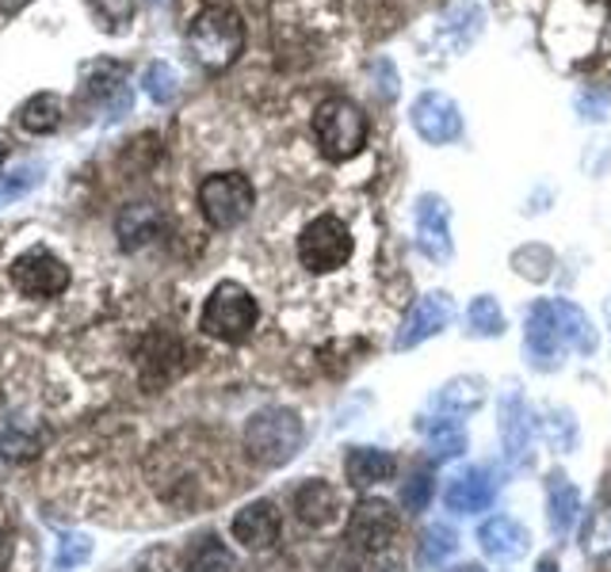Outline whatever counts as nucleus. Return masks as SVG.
<instances>
[{"mask_svg":"<svg viewBox=\"0 0 611 572\" xmlns=\"http://www.w3.org/2000/svg\"><path fill=\"white\" fill-rule=\"evenodd\" d=\"M306 443V428H302V417L294 409H260L249 417L245 424V454L264 470H279L302 451Z\"/></svg>","mask_w":611,"mask_h":572,"instance_id":"f257e3e1","label":"nucleus"},{"mask_svg":"<svg viewBox=\"0 0 611 572\" xmlns=\"http://www.w3.org/2000/svg\"><path fill=\"white\" fill-rule=\"evenodd\" d=\"M187 43H192V54L203 69L222 73L245 50V20L229 4H206L187 23Z\"/></svg>","mask_w":611,"mask_h":572,"instance_id":"f03ea898","label":"nucleus"},{"mask_svg":"<svg viewBox=\"0 0 611 572\" xmlns=\"http://www.w3.org/2000/svg\"><path fill=\"white\" fill-rule=\"evenodd\" d=\"M313 138H318V149L325 161L344 164L367 145V115L352 99L329 96L313 111Z\"/></svg>","mask_w":611,"mask_h":572,"instance_id":"7ed1b4c3","label":"nucleus"},{"mask_svg":"<svg viewBox=\"0 0 611 572\" xmlns=\"http://www.w3.org/2000/svg\"><path fill=\"white\" fill-rule=\"evenodd\" d=\"M256 321H260V305H256V298L242 283H234V279L214 287L200 313V328L206 336L222 339V344H242V339H249Z\"/></svg>","mask_w":611,"mask_h":572,"instance_id":"20e7f679","label":"nucleus"},{"mask_svg":"<svg viewBox=\"0 0 611 572\" xmlns=\"http://www.w3.org/2000/svg\"><path fill=\"white\" fill-rule=\"evenodd\" d=\"M200 214L211 229H237L256 206V187L245 172H214L200 184Z\"/></svg>","mask_w":611,"mask_h":572,"instance_id":"39448f33","label":"nucleus"},{"mask_svg":"<svg viewBox=\"0 0 611 572\" xmlns=\"http://www.w3.org/2000/svg\"><path fill=\"white\" fill-rule=\"evenodd\" d=\"M352 252H356V240H352V229L336 214H318L313 222H306V229L299 234V263L313 276L341 271L352 260Z\"/></svg>","mask_w":611,"mask_h":572,"instance_id":"423d86ee","label":"nucleus"},{"mask_svg":"<svg viewBox=\"0 0 611 572\" xmlns=\"http://www.w3.org/2000/svg\"><path fill=\"white\" fill-rule=\"evenodd\" d=\"M497 431H501V451H505L508 466L524 470L532 462V446H535V431H539V417L527 404L519 381H508L501 389L497 401Z\"/></svg>","mask_w":611,"mask_h":572,"instance_id":"0eeeda50","label":"nucleus"},{"mask_svg":"<svg viewBox=\"0 0 611 572\" xmlns=\"http://www.w3.org/2000/svg\"><path fill=\"white\" fill-rule=\"evenodd\" d=\"M566 355H569V347L558 333L550 298L527 305V317H524V359H527V367L550 375V370H558L561 363H566Z\"/></svg>","mask_w":611,"mask_h":572,"instance_id":"6e6552de","label":"nucleus"},{"mask_svg":"<svg viewBox=\"0 0 611 572\" xmlns=\"http://www.w3.org/2000/svg\"><path fill=\"white\" fill-rule=\"evenodd\" d=\"M8 279L23 298H57L62 290H69V268L65 260H57L51 248H28L12 260Z\"/></svg>","mask_w":611,"mask_h":572,"instance_id":"1a4fd4ad","label":"nucleus"},{"mask_svg":"<svg viewBox=\"0 0 611 572\" xmlns=\"http://www.w3.org/2000/svg\"><path fill=\"white\" fill-rule=\"evenodd\" d=\"M138 378L146 381L150 389L157 386H169L172 378L184 375L187 367V347L184 339L176 333H169V328H150L142 339H138Z\"/></svg>","mask_w":611,"mask_h":572,"instance_id":"9d476101","label":"nucleus"},{"mask_svg":"<svg viewBox=\"0 0 611 572\" xmlns=\"http://www.w3.org/2000/svg\"><path fill=\"white\" fill-rule=\"evenodd\" d=\"M412 226H417V248L432 263H448L451 256H455V245H451V206H448V198L425 191V195L417 198V211H412Z\"/></svg>","mask_w":611,"mask_h":572,"instance_id":"9b49d317","label":"nucleus"},{"mask_svg":"<svg viewBox=\"0 0 611 572\" xmlns=\"http://www.w3.org/2000/svg\"><path fill=\"white\" fill-rule=\"evenodd\" d=\"M398 538V511L390 508L386 500H360L349 516V542L363 553H378Z\"/></svg>","mask_w":611,"mask_h":572,"instance_id":"f8f14e48","label":"nucleus"},{"mask_svg":"<svg viewBox=\"0 0 611 572\" xmlns=\"http://www.w3.org/2000/svg\"><path fill=\"white\" fill-rule=\"evenodd\" d=\"M497 488H501L497 470L470 466L448 481V488H443V508L455 511V516H478V511H485L497 500Z\"/></svg>","mask_w":611,"mask_h":572,"instance_id":"ddd939ff","label":"nucleus"},{"mask_svg":"<svg viewBox=\"0 0 611 572\" xmlns=\"http://www.w3.org/2000/svg\"><path fill=\"white\" fill-rule=\"evenodd\" d=\"M409 119H412V130H417V134L425 138L428 145H448V142H455V138L462 134L459 104L451 96H443V93L417 96Z\"/></svg>","mask_w":611,"mask_h":572,"instance_id":"4468645a","label":"nucleus"},{"mask_svg":"<svg viewBox=\"0 0 611 572\" xmlns=\"http://www.w3.org/2000/svg\"><path fill=\"white\" fill-rule=\"evenodd\" d=\"M451 317H455V302H451V294L432 290V294L417 298V305L409 310L406 325H401V333H398V347H401V352H409V347H417V344H425V339L440 336L443 328L451 325Z\"/></svg>","mask_w":611,"mask_h":572,"instance_id":"2eb2a0df","label":"nucleus"},{"mask_svg":"<svg viewBox=\"0 0 611 572\" xmlns=\"http://www.w3.org/2000/svg\"><path fill=\"white\" fill-rule=\"evenodd\" d=\"M279 530H283V519H279V508L271 500L245 504V508L234 516V524H229L234 542H242L245 550H253V553L271 550V546L279 542Z\"/></svg>","mask_w":611,"mask_h":572,"instance_id":"dca6fc26","label":"nucleus"},{"mask_svg":"<svg viewBox=\"0 0 611 572\" xmlns=\"http://www.w3.org/2000/svg\"><path fill=\"white\" fill-rule=\"evenodd\" d=\"M478 546H482L485 558L516 565L519 558L532 553V530L512 516H493V519H485V524L478 527Z\"/></svg>","mask_w":611,"mask_h":572,"instance_id":"f3484780","label":"nucleus"},{"mask_svg":"<svg viewBox=\"0 0 611 572\" xmlns=\"http://www.w3.org/2000/svg\"><path fill=\"white\" fill-rule=\"evenodd\" d=\"M291 508L306 527L321 530V527L336 524V516H341V496H336V488L329 485V481L310 477V481H302V485L294 488Z\"/></svg>","mask_w":611,"mask_h":572,"instance_id":"a211bd4d","label":"nucleus"},{"mask_svg":"<svg viewBox=\"0 0 611 572\" xmlns=\"http://www.w3.org/2000/svg\"><path fill=\"white\" fill-rule=\"evenodd\" d=\"M547 519L558 538H569L574 527L581 524V488L561 474V470H555L547 477Z\"/></svg>","mask_w":611,"mask_h":572,"instance_id":"6ab92c4d","label":"nucleus"},{"mask_svg":"<svg viewBox=\"0 0 611 572\" xmlns=\"http://www.w3.org/2000/svg\"><path fill=\"white\" fill-rule=\"evenodd\" d=\"M394 470H398V458L383 446H349V454H344V477L352 488L383 485L394 477Z\"/></svg>","mask_w":611,"mask_h":572,"instance_id":"aec40b11","label":"nucleus"},{"mask_svg":"<svg viewBox=\"0 0 611 572\" xmlns=\"http://www.w3.org/2000/svg\"><path fill=\"white\" fill-rule=\"evenodd\" d=\"M555 305V321H558V333L566 339V347L574 355H592L600 344V333L597 325L589 321V313L581 310L577 302H566V298H550Z\"/></svg>","mask_w":611,"mask_h":572,"instance_id":"412c9836","label":"nucleus"},{"mask_svg":"<svg viewBox=\"0 0 611 572\" xmlns=\"http://www.w3.org/2000/svg\"><path fill=\"white\" fill-rule=\"evenodd\" d=\"M432 404L440 409V417H467V412L485 404V378L459 375V378L443 381V386L436 389Z\"/></svg>","mask_w":611,"mask_h":572,"instance_id":"4be33fe9","label":"nucleus"},{"mask_svg":"<svg viewBox=\"0 0 611 572\" xmlns=\"http://www.w3.org/2000/svg\"><path fill=\"white\" fill-rule=\"evenodd\" d=\"M428 435V451H432L436 462H451L467 454V428H462L459 417H436L425 424Z\"/></svg>","mask_w":611,"mask_h":572,"instance_id":"5701e85b","label":"nucleus"},{"mask_svg":"<svg viewBox=\"0 0 611 572\" xmlns=\"http://www.w3.org/2000/svg\"><path fill=\"white\" fill-rule=\"evenodd\" d=\"M115 229H119V237H122V248H142L146 240H153L161 234V214H157V206L150 203H135L119 214V226Z\"/></svg>","mask_w":611,"mask_h":572,"instance_id":"b1692460","label":"nucleus"},{"mask_svg":"<svg viewBox=\"0 0 611 572\" xmlns=\"http://www.w3.org/2000/svg\"><path fill=\"white\" fill-rule=\"evenodd\" d=\"M62 115H65L62 96L39 93L20 107V127L28 130V134H54V130L62 127Z\"/></svg>","mask_w":611,"mask_h":572,"instance_id":"393cba45","label":"nucleus"},{"mask_svg":"<svg viewBox=\"0 0 611 572\" xmlns=\"http://www.w3.org/2000/svg\"><path fill=\"white\" fill-rule=\"evenodd\" d=\"M237 561L218 535H203L187 546V572H234Z\"/></svg>","mask_w":611,"mask_h":572,"instance_id":"a878e982","label":"nucleus"},{"mask_svg":"<svg viewBox=\"0 0 611 572\" xmlns=\"http://www.w3.org/2000/svg\"><path fill=\"white\" fill-rule=\"evenodd\" d=\"M455 550H459V530L448 524H432L420 535L417 558L425 569H440L448 565V558H455Z\"/></svg>","mask_w":611,"mask_h":572,"instance_id":"bb28decb","label":"nucleus"},{"mask_svg":"<svg viewBox=\"0 0 611 572\" xmlns=\"http://www.w3.org/2000/svg\"><path fill=\"white\" fill-rule=\"evenodd\" d=\"M585 553L589 558H611V488L597 496V508L585 519Z\"/></svg>","mask_w":611,"mask_h":572,"instance_id":"cd10ccee","label":"nucleus"},{"mask_svg":"<svg viewBox=\"0 0 611 572\" xmlns=\"http://www.w3.org/2000/svg\"><path fill=\"white\" fill-rule=\"evenodd\" d=\"M467 328H470V336H482V339H497L505 333V313H501L497 298L478 294L467 310Z\"/></svg>","mask_w":611,"mask_h":572,"instance_id":"c85d7f7f","label":"nucleus"},{"mask_svg":"<svg viewBox=\"0 0 611 572\" xmlns=\"http://www.w3.org/2000/svg\"><path fill=\"white\" fill-rule=\"evenodd\" d=\"M539 428L558 454H574V446L581 443V428H577V417L569 409H547L539 420Z\"/></svg>","mask_w":611,"mask_h":572,"instance_id":"c756f323","label":"nucleus"},{"mask_svg":"<svg viewBox=\"0 0 611 572\" xmlns=\"http://www.w3.org/2000/svg\"><path fill=\"white\" fill-rule=\"evenodd\" d=\"M88 558H93V538H88V535H77V530H69V535L57 538L54 572H73V569L85 565Z\"/></svg>","mask_w":611,"mask_h":572,"instance_id":"7c9ffc66","label":"nucleus"},{"mask_svg":"<svg viewBox=\"0 0 611 572\" xmlns=\"http://www.w3.org/2000/svg\"><path fill=\"white\" fill-rule=\"evenodd\" d=\"M88 8L96 12V20H100V28L107 35H122V31L130 28V20H135V0H88Z\"/></svg>","mask_w":611,"mask_h":572,"instance_id":"2f4dec72","label":"nucleus"},{"mask_svg":"<svg viewBox=\"0 0 611 572\" xmlns=\"http://www.w3.org/2000/svg\"><path fill=\"white\" fill-rule=\"evenodd\" d=\"M512 268L524 279H547L550 268H555V252L547 245H524L512 252Z\"/></svg>","mask_w":611,"mask_h":572,"instance_id":"473e14b6","label":"nucleus"},{"mask_svg":"<svg viewBox=\"0 0 611 572\" xmlns=\"http://www.w3.org/2000/svg\"><path fill=\"white\" fill-rule=\"evenodd\" d=\"M39 180H43V169H39V164H20V169L4 172V176H0V206L23 198L31 187L39 184Z\"/></svg>","mask_w":611,"mask_h":572,"instance_id":"72a5a7b5","label":"nucleus"},{"mask_svg":"<svg viewBox=\"0 0 611 572\" xmlns=\"http://www.w3.org/2000/svg\"><path fill=\"white\" fill-rule=\"evenodd\" d=\"M0 454H4L8 462L35 458V454H39V435H28V431H20V424L0 428Z\"/></svg>","mask_w":611,"mask_h":572,"instance_id":"f704fd0d","label":"nucleus"},{"mask_svg":"<svg viewBox=\"0 0 611 572\" xmlns=\"http://www.w3.org/2000/svg\"><path fill=\"white\" fill-rule=\"evenodd\" d=\"M142 85H146V96H150L153 104H169V99L176 96V69L164 62H153L150 69H146Z\"/></svg>","mask_w":611,"mask_h":572,"instance_id":"c9c22d12","label":"nucleus"},{"mask_svg":"<svg viewBox=\"0 0 611 572\" xmlns=\"http://www.w3.org/2000/svg\"><path fill=\"white\" fill-rule=\"evenodd\" d=\"M428 496H432V474H412L406 493H401V504H406L409 511H425Z\"/></svg>","mask_w":611,"mask_h":572,"instance_id":"e433bc0d","label":"nucleus"},{"mask_svg":"<svg viewBox=\"0 0 611 572\" xmlns=\"http://www.w3.org/2000/svg\"><path fill=\"white\" fill-rule=\"evenodd\" d=\"M115 73H122L119 62H96V65H88V73H85V93H88V96H107V93H111V85H107L104 77H115Z\"/></svg>","mask_w":611,"mask_h":572,"instance_id":"4c0bfd02","label":"nucleus"},{"mask_svg":"<svg viewBox=\"0 0 611 572\" xmlns=\"http://www.w3.org/2000/svg\"><path fill=\"white\" fill-rule=\"evenodd\" d=\"M375 80H378V93H383L386 99L398 96V73H394V62H386V57H378L375 62Z\"/></svg>","mask_w":611,"mask_h":572,"instance_id":"58836bf2","label":"nucleus"},{"mask_svg":"<svg viewBox=\"0 0 611 572\" xmlns=\"http://www.w3.org/2000/svg\"><path fill=\"white\" fill-rule=\"evenodd\" d=\"M12 558H15V538H12V530L0 527V572L12 569Z\"/></svg>","mask_w":611,"mask_h":572,"instance_id":"ea45409f","label":"nucleus"},{"mask_svg":"<svg viewBox=\"0 0 611 572\" xmlns=\"http://www.w3.org/2000/svg\"><path fill=\"white\" fill-rule=\"evenodd\" d=\"M28 4H31V0H0V12H4V15H20Z\"/></svg>","mask_w":611,"mask_h":572,"instance_id":"a19ab883","label":"nucleus"},{"mask_svg":"<svg viewBox=\"0 0 611 572\" xmlns=\"http://www.w3.org/2000/svg\"><path fill=\"white\" fill-rule=\"evenodd\" d=\"M535 572H558V561H555V558H543L539 569H535Z\"/></svg>","mask_w":611,"mask_h":572,"instance_id":"79ce46f5","label":"nucleus"},{"mask_svg":"<svg viewBox=\"0 0 611 572\" xmlns=\"http://www.w3.org/2000/svg\"><path fill=\"white\" fill-rule=\"evenodd\" d=\"M455 572H485L482 565H462V569H455Z\"/></svg>","mask_w":611,"mask_h":572,"instance_id":"37998d69","label":"nucleus"},{"mask_svg":"<svg viewBox=\"0 0 611 572\" xmlns=\"http://www.w3.org/2000/svg\"><path fill=\"white\" fill-rule=\"evenodd\" d=\"M4 157H8V142L0 138V164H4Z\"/></svg>","mask_w":611,"mask_h":572,"instance_id":"c03bdc74","label":"nucleus"},{"mask_svg":"<svg viewBox=\"0 0 611 572\" xmlns=\"http://www.w3.org/2000/svg\"><path fill=\"white\" fill-rule=\"evenodd\" d=\"M608 328H611V298H608Z\"/></svg>","mask_w":611,"mask_h":572,"instance_id":"a18cd8bd","label":"nucleus"}]
</instances>
